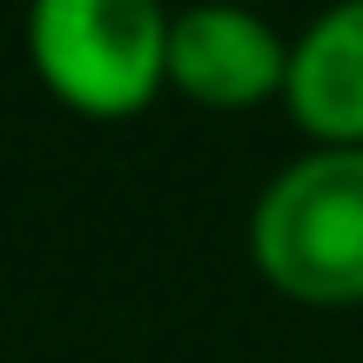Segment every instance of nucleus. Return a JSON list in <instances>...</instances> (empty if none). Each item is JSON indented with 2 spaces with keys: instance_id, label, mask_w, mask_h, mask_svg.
Segmentation results:
<instances>
[{
  "instance_id": "1",
  "label": "nucleus",
  "mask_w": 363,
  "mask_h": 363,
  "mask_svg": "<svg viewBox=\"0 0 363 363\" xmlns=\"http://www.w3.org/2000/svg\"><path fill=\"white\" fill-rule=\"evenodd\" d=\"M249 262L296 310H363V148H303L262 182Z\"/></svg>"
},
{
  "instance_id": "4",
  "label": "nucleus",
  "mask_w": 363,
  "mask_h": 363,
  "mask_svg": "<svg viewBox=\"0 0 363 363\" xmlns=\"http://www.w3.org/2000/svg\"><path fill=\"white\" fill-rule=\"evenodd\" d=\"M283 108L310 148H363V0H330L289 40Z\"/></svg>"
},
{
  "instance_id": "3",
  "label": "nucleus",
  "mask_w": 363,
  "mask_h": 363,
  "mask_svg": "<svg viewBox=\"0 0 363 363\" xmlns=\"http://www.w3.org/2000/svg\"><path fill=\"white\" fill-rule=\"evenodd\" d=\"M289 81V34H276L256 7L235 0H195L169 27V88L208 115L283 101Z\"/></svg>"
},
{
  "instance_id": "2",
  "label": "nucleus",
  "mask_w": 363,
  "mask_h": 363,
  "mask_svg": "<svg viewBox=\"0 0 363 363\" xmlns=\"http://www.w3.org/2000/svg\"><path fill=\"white\" fill-rule=\"evenodd\" d=\"M162 0H27V67L81 121H128L169 94Z\"/></svg>"
},
{
  "instance_id": "5",
  "label": "nucleus",
  "mask_w": 363,
  "mask_h": 363,
  "mask_svg": "<svg viewBox=\"0 0 363 363\" xmlns=\"http://www.w3.org/2000/svg\"><path fill=\"white\" fill-rule=\"evenodd\" d=\"M235 7H256V0H235Z\"/></svg>"
}]
</instances>
